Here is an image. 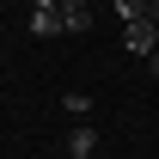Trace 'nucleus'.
I'll return each instance as SVG.
<instances>
[{"label": "nucleus", "instance_id": "obj_1", "mask_svg": "<svg viewBox=\"0 0 159 159\" xmlns=\"http://www.w3.org/2000/svg\"><path fill=\"white\" fill-rule=\"evenodd\" d=\"M122 49H129V55H153V49H159V25L129 19V25H122Z\"/></svg>", "mask_w": 159, "mask_h": 159}, {"label": "nucleus", "instance_id": "obj_2", "mask_svg": "<svg viewBox=\"0 0 159 159\" xmlns=\"http://www.w3.org/2000/svg\"><path fill=\"white\" fill-rule=\"evenodd\" d=\"M55 12H61V31H86L92 25V0H55Z\"/></svg>", "mask_w": 159, "mask_h": 159}, {"label": "nucleus", "instance_id": "obj_3", "mask_svg": "<svg viewBox=\"0 0 159 159\" xmlns=\"http://www.w3.org/2000/svg\"><path fill=\"white\" fill-rule=\"evenodd\" d=\"M31 37H61V12L55 6H37L31 12Z\"/></svg>", "mask_w": 159, "mask_h": 159}, {"label": "nucleus", "instance_id": "obj_4", "mask_svg": "<svg viewBox=\"0 0 159 159\" xmlns=\"http://www.w3.org/2000/svg\"><path fill=\"white\" fill-rule=\"evenodd\" d=\"M67 153H74V159H92V153H98V129H74V135H67Z\"/></svg>", "mask_w": 159, "mask_h": 159}, {"label": "nucleus", "instance_id": "obj_5", "mask_svg": "<svg viewBox=\"0 0 159 159\" xmlns=\"http://www.w3.org/2000/svg\"><path fill=\"white\" fill-rule=\"evenodd\" d=\"M147 61H153V74H159V49H153V55H147Z\"/></svg>", "mask_w": 159, "mask_h": 159}, {"label": "nucleus", "instance_id": "obj_6", "mask_svg": "<svg viewBox=\"0 0 159 159\" xmlns=\"http://www.w3.org/2000/svg\"><path fill=\"white\" fill-rule=\"evenodd\" d=\"M37 6H55V0H37Z\"/></svg>", "mask_w": 159, "mask_h": 159}]
</instances>
